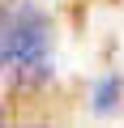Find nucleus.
<instances>
[{
  "instance_id": "nucleus-1",
  "label": "nucleus",
  "mask_w": 124,
  "mask_h": 128,
  "mask_svg": "<svg viewBox=\"0 0 124 128\" xmlns=\"http://www.w3.org/2000/svg\"><path fill=\"white\" fill-rule=\"evenodd\" d=\"M51 64V22L34 4L0 9V68L17 77H43Z\"/></svg>"
},
{
  "instance_id": "nucleus-2",
  "label": "nucleus",
  "mask_w": 124,
  "mask_h": 128,
  "mask_svg": "<svg viewBox=\"0 0 124 128\" xmlns=\"http://www.w3.org/2000/svg\"><path fill=\"white\" fill-rule=\"evenodd\" d=\"M115 94H120V86H115V81H107V90H98V94H94V102H98V111H107V107L115 102Z\"/></svg>"
}]
</instances>
